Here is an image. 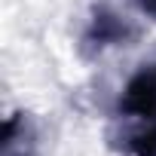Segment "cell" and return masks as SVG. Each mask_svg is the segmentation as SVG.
I'll use <instances>...</instances> for the list:
<instances>
[{
  "mask_svg": "<svg viewBox=\"0 0 156 156\" xmlns=\"http://www.w3.org/2000/svg\"><path fill=\"white\" fill-rule=\"evenodd\" d=\"M116 113L126 122H141L156 116V61L144 64L138 73L129 76L116 101Z\"/></svg>",
  "mask_w": 156,
  "mask_h": 156,
  "instance_id": "cell-1",
  "label": "cell"
},
{
  "mask_svg": "<svg viewBox=\"0 0 156 156\" xmlns=\"http://www.w3.org/2000/svg\"><path fill=\"white\" fill-rule=\"evenodd\" d=\"M0 156H37L34 153V132L25 113H12L3 122V141H0Z\"/></svg>",
  "mask_w": 156,
  "mask_h": 156,
  "instance_id": "cell-3",
  "label": "cell"
},
{
  "mask_svg": "<svg viewBox=\"0 0 156 156\" xmlns=\"http://www.w3.org/2000/svg\"><path fill=\"white\" fill-rule=\"evenodd\" d=\"M135 28L129 25V19H122L119 12L107 9V6H98L86 25V34H83V49L86 52H104L107 46H116V43H126L132 40Z\"/></svg>",
  "mask_w": 156,
  "mask_h": 156,
  "instance_id": "cell-2",
  "label": "cell"
},
{
  "mask_svg": "<svg viewBox=\"0 0 156 156\" xmlns=\"http://www.w3.org/2000/svg\"><path fill=\"white\" fill-rule=\"evenodd\" d=\"M138 6H141V12H147L150 19H156V0H138Z\"/></svg>",
  "mask_w": 156,
  "mask_h": 156,
  "instance_id": "cell-4",
  "label": "cell"
}]
</instances>
